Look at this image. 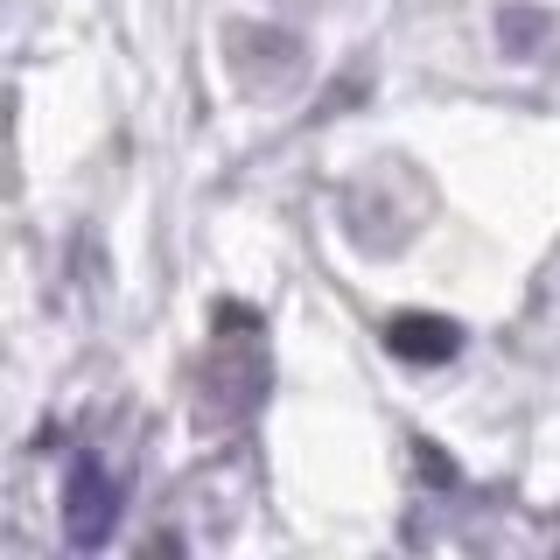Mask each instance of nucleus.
<instances>
[{"label": "nucleus", "instance_id": "1", "mask_svg": "<svg viewBox=\"0 0 560 560\" xmlns=\"http://www.w3.org/2000/svg\"><path fill=\"white\" fill-rule=\"evenodd\" d=\"M259 399H267V323H259L253 308L224 302L210 358H203V378H197V428L232 434L259 413Z\"/></svg>", "mask_w": 560, "mask_h": 560}, {"label": "nucleus", "instance_id": "2", "mask_svg": "<svg viewBox=\"0 0 560 560\" xmlns=\"http://www.w3.org/2000/svg\"><path fill=\"white\" fill-rule=\"evenodd\" d=\"M119 525V477L98 463V455H78L63 477V539L78 553H98Z\"/></svg>", "mask_w": 560, "mask_h": 560}, {"label": "nucleus", "instance_id": "3", "mask_svg": "<svg viewBox=\"0 0 560 560\" xmlns=\"http://www.w3.org/2000/svg\"><path fill=\"white\" fill-rule=\"evenodd\" d=\"M224 49H232V70H238L245 92H280V84H294L302 78V57H308L294 28H253V22H238L224 35Z\"/></svg>", "mask_w": 560, "mask_h": 560}, {"label": "nucleus", "instance_id": "4", "mask_svg": "<svg viewBox=\"0 0 560 560\" xmlns=\"http://www.w3.org/2000/svg\"><path fill=\"white\" fill-rule=\"evenodd\" d=\"M385 350H393L399 364H448L455 350H463V323H455V315H420V308H407V315H393V323H385Z\"/></svg>", "mask_w": 560, "mask_h": 560}, {"label": "nucleus", "instance_id": "5", "mask_svg": "<svg viewBox=\"0 0 560 560\" xmlns=\"http://www.w3.org/2000/svg\"><path fill=\"white\" fill-rule=\"evenodd\" d=\"M539 28H547V22H539L533 8H504V14H498V35H504V57H533Z\"/></svg>", "mask_w": 560, "mask_h": 560}]
</instances>
